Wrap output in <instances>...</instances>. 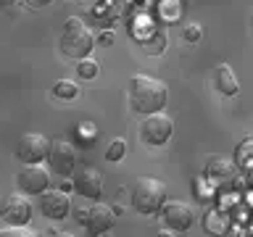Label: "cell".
<instances>
[{"label":"cell","mask_w":253,"mask_h":237,"mask_svg":"<svg viewBox=\"0 0 253 237\" xmlns=\"http://www.w3.org/2000/svg\"><path fill=\"white\" fill-rule=\"evenodd\" d=\"M53 237H77V235H71V232H53Z\"/></svg>","instance_id":"cell-24"},{"label":"cell","mask_w":253,"mask_h":237,"mask_svg":"<svg viewBox=\"0 0 253 237\" xmlns=\"http://www.w3.org/2000/svg\"><path fill=\"white\" fill-rule=\"evenodd\" d=\"M132 208L142 213V216H153L161 211V205L166 203V187L161 179L156 177H137L129 193Z\"/></svg>","instance_id":"cell-2"},{"label":"cell","mask_w":253,"mask_h":237,"mask_svg":"<svg viewBox=\"0 0 253 237\" xmlns=\"http://www.w3.org/2000/svg\"><path fill=\"white\" fill-rule=\"evenodd\" d=\"M129 103L132 108L142 116L161 114L169 103V87L161 79L148 77V74H134L129 79Z\"/></svg>","instance_id":"cell-1"},{"label":"cell","mask_w":253,"mask_h":237,"mask_svg":"<svg viewBox=\"0 0 253 237\" xmlns=\"http://www.w3.org/2000/svg\"><path fill=\"white\" fill-rule=\"evenodd\" d=\"M124 156H126V140L114 137L106 148V161H122Z\"/></svg>","instance_id":"cell-17"},{"label":"cell","mask_w":253,"mask_h":237,"mask_svg":"<svg viewBox=\"0 0 253 237\" xmlns=\"http://www.w3.org/2000/svg\"><path fill=\"white\" fill-rule=\"evenodd\" d=\"M47 161H50V169L55 174L69 177V174L74 171V163H77V150L69 140L55 137V140H50V145H47Z\"/></svg>","instance_id":"cell-6"},{"label":"cell","mask_w":253,"mask_h":237,"mask_svg":"<svg viewBox=\"0 0 253 237\" xmlns=\"http://www.w3.org/2000/svg\"><path fill=\"white\" fill-rule=\"evenodd\" d=\"M140 140H142V145H150V148H158V145H166V142L171 140V134H174V121L169 116L164 114H150L142 118V124H140Z\"/></svg>","instance_id":"cell-4"},{"label":"cell","mask_w":253,"mask_h":237,"mask_svg":"<svg viewBox=\"0 0 253 237\" xmlns=\"http://www.w3.org/2000/svg\"><path fill=\"white\" fill-rule=\"evenodd\" d=\"M158 213H161L166 229H171V232H187V229L195 224V213H193V208H190L187 203H182V200H169V203H164Z\"/></svg>","instance_id":"cell-8"},{"label":"cell","mask_w":253,"mask_h":237,"mask_svg":"<svg viewBox=\"0 0 253 237\" xmlns=\"http://www.w3.org/2000/svg\"><path fill=\"white\" fill-rule=\"evenodd\" d=\"M153 237H174V232L171 229H161V232H156Z\"/></svg>","instance_id":"cell-22"},{"label":"cell","mask_w":253,"mask_h":237,"mask_svg":"<svg viewBox=\"0 0 253 237\" xmlns=\"http://www.w3.org/2000/svg\"><path fill=\"white\" fill-rule=\"evenodd\" d=\"M213 87L224 95V98H232V95L240 92V82H237L232 66H227V63H219L216 69H213Z\"/></svg>","instance_id":"cell-13"},{"label":"cell","mask_w":253,"mask_h":237,"mask_svg":"<svg viewBox=\"0 0 253 237\" xmlns=\"http://www.w3.org/2000/svg\"><path fill=\"white\" fill-rule=\"evenodd\" d=\"M53 95L61 100H74L79 95V87H77V82H71V79H61V82L53 84Z\"/></svg>","instance_id":"cell-15"},{"label":"cell","mask_w":253,"mask_h":237,"mask_svg":"<svg viewBox=\"0 0 253 237\" xmlns=\"http://www.w3.org/2000/svg\"><path fill=\"white\" fill-rule=\"evenodd\" d=\"M16 182L24 195H42L50 187V171L42 163H24L21 171L16 174Z\"/></svg>","instance_id":"cell-5"},{"label":"cell","mask_w":253,"mask_h":237,"mask_svg":"<svg viewBox=\"0 0 253 237\" xmlns=\"http://www.w3.org/2000/svg\"><path fill=\"white\" fill-rule=\"evenodd\" d=\"M95 47V35L92 29L87 27L82 19H66L63 24V32H61V50L63 55H69V58L74 61H82V58H90Z\"/></svg>","instance_id":"cell-3"},{"label":"cell","mask_w":253,"mask_h":237,"mask_svg":"<svg viewBox=\"0 0 253 237\" xmlns=\"http://www.w3.org/2000/svg\"><path fill=\"white\" fill-rule=\"evenodd\" d=\"M98 61H92V58H82V61H77V77H82V79H95L98 77Z\"/></svg>","instance_id":"cell-18"},{"label":"cell","mask_w":253,"mask_h":237,"mask_svg":"<svg viewBox=\"0 0 253 237\" xmlns=\"http://www.w3.org/2000/svg\"><path fill=\"white\" fill-rule=\"evenodd\" d=\"M82 224H84L90 237H98V235L108 232V229L114 227V211H111L106 203H92V205H87Z\"/></svg>","instance_id":"cell-10"},{"label":"cell","mask_w":253,"mask_h":237,"mask_svg":"<svg viewBox=\"0 0 253 237\" xmlns=\"http://www.w3.org/2000/svg\"><path fill=\"white\" fill-rule=\"evenodd\" d=\"M71 187H74L77 195L87 198V200H98L103 195V177H100V171H95V169H82L74 179H71Z\"/></svg>","instance_id":"cell-12"},{"label":"cell","mask_w":253,"mask_h":237,"mask_svg":"<svg viewBox=\"0 0 253 237\" xmlns=\"http://www.w3.org/2000/svg\"><path fill=\"white\" fill-rule=\"evenodd\" d=\"M237 171L235 161H229L224 156H209V163H206V174L213 179H232Z\"/></svg>","instance_id":"cell-14"},{"label":"cell","mask_w":253,"mask_h":237,"mask_svg":"<svg viewBox=\"0 0 253 237\" xmlns=\"http://www.w3.org/2000/svg\"><path fill=\"white\" fill-rule=\"evenodd\" d=\"M206 227L213 229L216 235H224L227 232V216H221L219 211H209L206 213Z\"/></svg>","instance_id":"cell-19"},{"label":"cell","mask_w":253,"mask_h":237,"mask_svg":"<svg viewBox=\"0 0 253 237\" xmlns=\"http://www.w3.org/2000/svg\"><path fill=\"white\" fill-rule=\"evenodd\" d=\"M185 40H187V42H198V40H201V27H198V24L185 27Z\"/></svg>","instance_id":"cell-21"},{"label":"cell","mask_w":253,"mask_h":237,"mask_svg":"<svg viewBox=\"0 0 253 237\" xmlns=\"http://www.w3.org/2000/svg\"><path fill=\"white\" fill-rule=\"evenodd\" d=\"M40 198H42V200H40V211H42L47 219L61 221V219L69 216L71 200H69V195L63 193V190H45Z\"/></svg>","instance_id":"cell-11"},{"label":"cell","mask_w":253,"mask_h":237,"mask_svg":"<svg viewBox=\"0 0 253 237\" xmlns=\"http://www.w3.org/2000/svg\"><path fill=\"white\" fill-rule=\"evenodd\" d=\"M251 148H253V140L251 137H245L240 145H237V150H235V166H240L243 171H248V166H251Z\"/></svg>","instance_id":"cell-16"},{"label":"cell","mask_w":253,"mask_h":237,"mask_svg":"<svg viewBox=\"0 0 253 237\" xmlns=\"http://www.w3.org/2000/svg\"><path fill=\"white\" fill-rule=\"evenodd\" d=\"M29 3H32V5H40V8H42V5H50L53 0H29Z\"/></svg>","instance_id":"cell-23"},{"label":"cell","mask_w":253,"mask_h":237,"mask_svg":"<svg viewBox=\"0 0 253 237\" xmlns=\"http://www.w3.org/2000/svg\"><path fill=\"white\" fill-rule=\"evenodd\" d=\"M47 145H50V140H47L45 134L27 132V134H21L19 145H16V156H19L24 163H40L47 158Z\"/></svg>","instance_id":"cell-9"},{"label":"cell","mask_w":253,"mask_h":237,"mask_svg":"<svg viewBox=\"0 0 253 237\" xmlns=\"http://www.w3.org/2000/svg\"><path fill=\"white\" fill-rule=\"evenodd\" d=\"M0 237H37L29 227H3L0 229Z\"/></svg>","instance_id":"cell-20"},{"label":"cell","mask_w":253,"mask_h":237,"mask_svg":"<svg viewBox=\"0 0 253 237\" xmlns=\"http://www.w3.org/2000/svg\"><path fill=\"white\" fill-rule=\"evenodd\" d=\"M0 219L11 227H27L32 219V203L27 195L21 193H11L0 205Z\"/></svg>","instance_id":"cell-7"}]
</instances>
